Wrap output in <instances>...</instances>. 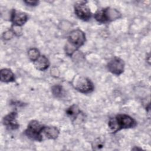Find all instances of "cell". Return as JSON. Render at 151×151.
Listing matches in <instances>:
<instances>
[{
  "label": "cell",
  "instance_id": "cell-5",
  "mask_svg": "<svg viewBox=\"0 0 151 151\" xmlns=\"http://www.w3.org/2000/svg\"><path fill=\"white\" fill-rule=\"evenodd\" d=\"M72 84L76 90L84 94L90 93L94 88L91 81L89 78L82 76H76L73 80Z\"/></svg>",
  "mask_w": 151,
  "mask_h": 151
},
{
  "label": "cell",
  "instance_id": "cell-9",
  "mask_svg": "<svg viewBox=\"0 0 151 151\" xmlns=\"http://www.w3.org/2000/svg\"><path fill=\"white\" fill-rule=\"evenodd\" d=\"M17 113L16 111H12L3 119V123L7 128L12 130L17 129L19 127V124L17 121Z\"/></svg>",
  "mask_w": 151,
  "mask_h": 151
},
{
  "label": "cell",
  "instance_id": "cell-13",
  "mask_svg": "<svg viewBox=\"0 0 151 151\" xmlns=\"http://www.w3.org/2000/svg\"><path fill=\"white\" fill-rule=\"evenodd\" d=\"M66 113L71 119L75 120L80 113V110L76 105L73 104L67 109Z\"/></svg>",
  "mask_w": 151,
  "mask_h": 151
},
{
  "label": "cell",
  "instance_id": "cell-10",
  "mask_svg": "<svg viewBox=\"0 0 151 151\" xmlns=\"http://www.w3.org/2000/svg\"><path fill=\"white\" fill-rule=\"evenodd\" d=\"M43 138L44 139H55L59 135L58 129L53 126H45L42 132Z\"/></svg>",
  "mask_w": 151,
  "mask_h": 151
},
{
  "label": "cell",
  "instance_id": "cell-6",
  "mask_svg": "<svg viewBox=\"0 0 151 151\" xmlns=\"http://www.w3.org/2000/svg\"><path fill=\"white\" fill-rule=\"evenodd\" d=\"M76 16L84 21H88L91 17V12L86 1L77 2L74 5Z\"/></svg>",
  "mask_w": 151,
  "mask_h": 151
},
{
  "label": "cell",
  "instance_id": "cell-12",
  "mask_svg": "<svg viewBox=\"0 0 151 151\" xmlns=\"http://www.w3.org/2000/svg\"><path fill=\"white\" fill-rule=\"evenodd\" d=\"M1 81L4 83L14 82L15 80L13 72L8 68H3L1 70Z\"/></svg>",
  "mask_w": 151,
  "mask_h": 151
},
{
  "label": "cell",
  "instance_id": "cell-3",
  "mask_svg": "<svg viewBox=\"0 0 151 151\" xmlns=\"http://www.w3.org/2000/svg\"><path fill=\"white\" fill-rule=\"evenodd\" d=\"M94 17L98 22L107 23L119 19L122 14L116 9L107 7L98 10L94 14Z\"/></svg>",
  "mask_w": 151,
  "mask_h": 151
},
{
  "label": "cell",
  "instance_id": "cell-1",
  "mask_svg": "<svg viewBox=\"0 0 151 151\" xmlns=\"http://www.w3.org/2000/svg\"><path fill=\"white\" fill-rule=\"evenodd\" d=\"M136 126V120L130 116L125 114H119L111 118L108 126L113 133L117 132L122 129L133 128Z\"/></svg>",
  "mask_w": 151,
  "mask_h": 151
},
{
  "label": "cell",
  "instance_id": "cell-4",
  "mask_svg": "<svg viewBox=\"0 0 151 151\" xmlns=\"http://www.w3.org/2000/svg\"><path fill=\"white\" fill-rule=\"evenodd\" d=\"M44 126L37 120H31L25 130V135L32 140L41 142L44 140L42 132Z\"/></svg>",
  "mask_w": 151,
  "mask_h": 151
},
{
  "label": "cell",
  "instance_id": "cell-14",
  "mask_svg": "<svg viewBox=\"0 0 151 151\" xmlns=\"http://www.w3.org/2000/svg\"><path fill=\"white\" fill-rule=\"evenodd\" d=\"M29 58L34 63L35 61L41 55L39 50L36 48H32L29 50L28 52Z\"/></svg>",
  "mask_w": 151,
  "mask_h": 151
},
{
  "label": "cell",
  "instance_id": "cell-7",
  "mask_svg": "<svg viewBox=\"0 0 151 151\" xmlns=\"http://www.w3.org/2000/svg\"><path fill=\"white\" fill-rule=\"evenodd\" d=\"M107 67L109 71L113 74L119 76L124 71V63L121 58L114 57L109 61Z\"/></svg>",
  "mask_w": 151,
  "mask_h": 151
},
{
  "label": "cell",
  "instance_id": "cell-16",
  "mask_svg": "<svg viewBox=\"0 0 151 151\" xmlns=\"http://www.w3.org/2000/svg\"><path fill=\"white\" fill-rule=\"evenodd\" d=\"M14 32L12 31V30H9V31H7L6 32H4V34H3V38L4 40H9L11 38H12V37L14 35Z\"/></svg>",
  "mask_w": 151,
  "mask_h": 151
},
{
  "label": "cell",
  "instance_id": "cell-11",
  "mask_svg": "<svg viewBox=\"0 0 151 151\" xmlns=\"http://www.w3.org/2000/svg\"><path fill=\"white\" fill-rule=\"evenodd\" d=\"M34 64L37 70L40 71H45L48 68L50 62L45 56L40 55V57L34 62Z\"/></svg>",
  "mask_w": 151,
  "mask_h": 151
},
{
  "label": "cell",
  "instance_id": "cell-15",
  "mask_svg": "<svg viewBox=\"0 0 151 151\" xmlns=\"http://www.w3.org/2000/svg\"><path fill=\"white\" fill-rule=\"evenodd\" d=\"M51 91L52 94L56 97L61 96L63 94V88L60 85H55L52 86L51 88Z\"/></svg>",
  "mask_w": 151,
  "mask_h": 151
},
{
  "label": "cell",
  "instance_id": "cell-2",
  "mask_svg": "<svg viewBox=\"0 0 151 151\" xmlns=\"http://www.w3.org/2000/svg\"><path fill=\"white\" fill-rule=\"evenodd\" d=\"M86 42V35L80 29L71 31L68 36L67 44L65 47L66 54L71 56L74 51L82 46Z\"/></svg>",
  "mask_w": 151,
  "mask_h": 151
},
{
  "label": "cell",
  "instance_id": "cell-17",
  "mask_svg": "<svg viewBox=\"0 0 151 151\" xmlns=\"http://www.w3.org/2000/svg\"><path fill=\"white\" fill-rule=\"evenodd\" d=\"M103 145L101 141L99 139H98L94 142V143L93 145V147L95 150H98L101 149L103 147Z\"/></svg>",
  "mask_w": 151,
  "mask_h": 151
},
{
  "label": "cell",
  "instance_id": "cell-18",
  "mask_svg": "<svg viewBox=\"0 0 151 151\" xmlns=\"http://www.w3.org/2000/svg\"><path fill=\"white\" fill-rule=\"evenodd\" d=\"M24 2L29 6H36L39 3L38 1H25Z\"/></svg>",
  "mask_w": 151,
  "mask_h": 151
},
{
  "label": "cell",
  "instance_id": "cell-8",
  "mask_svg": "<svg viewBox=\"0 0 151 151\" xmlns=\"http://www.w3.org/2000/svg\"><path fill=\"white\" fill-rule=\"evenodd\" d=\"M28 19V17L26 13L12 9L11 14V21L14 26L21 27L27 22Z\"/></svg>",
  "mask_w": 151,
  "mask_h": 151
}]
</instances>
